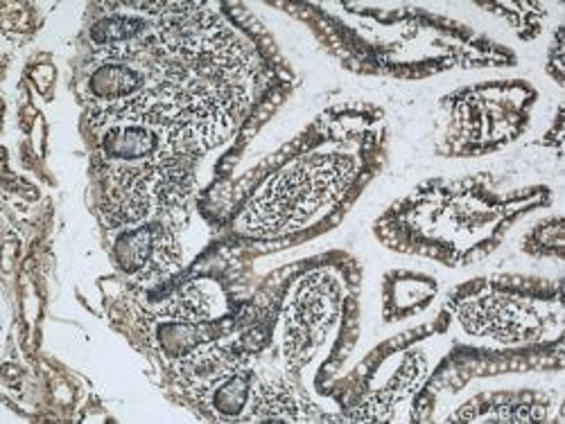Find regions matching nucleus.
<instances>
[{
	"label": "nucleus",
	"instance_id": "1",
	"mask_svg": "<svg viewBox=\"0 0 565 424\" xmlns=\"http://www.w3.org/2000/svg\"><path fill=\"white\" fill-rule=\"evenodd\" d=\"M353 163L344 156H310L274 176L252 202L245 224L252 232L276 235L303 226L321 206L344 193Z\"/></svg>",
	"mask_w": 565,
	"mask_h": 424
},
{
	"label": "nucleus",
	"instance_id": "2",
	"mask_svg": "<svg viewBox=\"0 0 565 424\" xmlns=\"http://www.w3.org/2000/svg\"><path fill=\"white\" fill-rule=\"evenodd\" d=\"M340 316L338 282L319 271L308 275L286 312V359L292 368L303 366L323 344Z\"/></svg>",
	"mask_w": 565,
	"mask_h": 424
},
{
	"label": "nucleus",
	"instance_id": "3",
	"mask_svg": "<svg viewBox=\"0 0 565 424\" xmlns=\"http://www.w3.org/2000/svg\"><path fill=\"white\" fill-rule=\"evenodd\" d=\"M461 325L470 335L493 337L498 341H525L539 325V316L521 301L489 296L461 309Z\"/></svg>",
	"mask_w": 565,
	"mask_h": 424
},
{
	"label": "nucleus",
	"instance_id": "4",
	"mask_svg": "<svg viewBox=\"0 0 565 424\" xmlns=\"http://www.w3.org/2000/svg\"><path fill=\"white\" fill-rule=\"evenodd\" d=\"M118 260L127 271H163L177 260V249L161 226H146L122 235Z\"/></svg>",
	"mask_w": 565,
	"mask_h": 424
},
{
	"label": "nucleus",
	"instance_id": "5",
	"mask_svg": "<svg viewBox=\"0 0 565 424\" xmlns=\"http://www.w3.org/2000/svg\"><path fill=\"white\" fill-rule=\"evenodd\" d=\"M159 138L148 127H131V124H118L107 131L103 140V150L109 159L118 161H138L148 159L157 152Z\"/></svg>",
	"mask_w": 565,
	"mask_h": 424
},
{
	"label": "nucleus",
	"instance_id": "6",
	"mask_svg": "<svg viewBox=\"0 0 565 424\" xmlns=\"http://www.w3.org/2000/svg\"><path fill=\"white\" fill-rule=\"evenodd\" d=\"M140 84H143V75L136 73L134 68L127 66H105L100 68L90 79V90L100 98L116 100L122 96H129V93L138 90Z\"/></svg>",
	"mask_w": 565,
	"mask_h": 424
},
{
	"label": "nucleus",
	"instance_id": "7",
	"mask_svg": "<svg viewBox=\"0 0 565 424\" xmlns=\"http://www.w3.org/2000/svg\"><path fill=\"white\" fill-rule=\"evenodd\" d=\"M213 296L198 287V285H191L181 290L172 301L170 305L166 307V314L172 316V318H183V320H191V323H198V320H204V318H211L213 316Z\"/></svg>",
	"mask_w": 565,
	"mask_h": 424
},
{
	"label": "nucleus",
	"instance_id": "8",
	"mask_svg": "<svg viewBox=\"0 0 565 424\" xmlns=\"http://www.w3.org/2000/svg\"><path fill=\"white\" fill-rule=\"evenodd\" d=\"M143 28L146 23L136 17H111L93 28V39L98 43H122L136 39Z\"/></svg>",
	"mask_w": 565,
	"mask_h": 424
},
{
	"label": "nucleus",
	"instance_id": "9",
	"mask_svg": "<svg viewBox=\"0 0 565 424\" xmlns=\"http://www.w3.org/2000/svg\"><path fill=\"white\" fill-rule=\"evenodd\" d=\"M245 398H247V382L233 380L220 391V398L215 400V406L222 409L224 413H238L241 406L245 404Z\"/></svg>",
	"mask_w": 565,
	"mask_h": 424
}]
</instances>
